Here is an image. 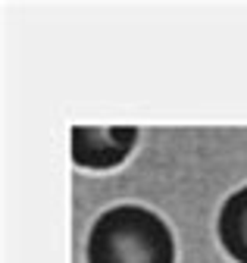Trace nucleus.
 <instances>
[{
	"label": "nucleus",
	"instance_id": "7ed1b4c3",
	"mask_svg": "<svg viewBox=\"0 0 247 263\" xmlns=\"http://www.w3.org/2000/svg\"><path fill=\"white\" fill-rule=\"evenodd\" d=\"M219 241L222 248L238 260L247 263V185L238 188L235 194H229V201L219 210Z\"/></svg>",
	"mask_w": 247,
	"mask_h": 263
},
{
	"label": "nucleus",
	"instance_id": "f03ea898",
	"mask_svg": "<svg viewBox=\"0 0 247 263\" xmlns=\"http://www.w3.org/2000/svg\"><path fill=\"white\" fill-rule=\"evenodd\" d=\"M135 141H138L135 125H113V128L75 125L72 128V157H75L78 166L110 170V166H119L132 154Z\"/></svg>",
	"mask_w": 247,
	"mask_h": 263
},
{
	"label": "nucleus",
	"instance_id": "f257e3e1",
	"mask_svg": "<svg viewBox=\"0 0 247 263\" xmlns=\"http://www.w3.org/2000/svg\"><path fill=\"white\" fill-rule=\"evenodd\" d=\"M88 263H175V241L153 210L119 204L91 226Z\"/></svg>",
	"mask_w": 247,
	"mask_h": 263
}]
</instances>
